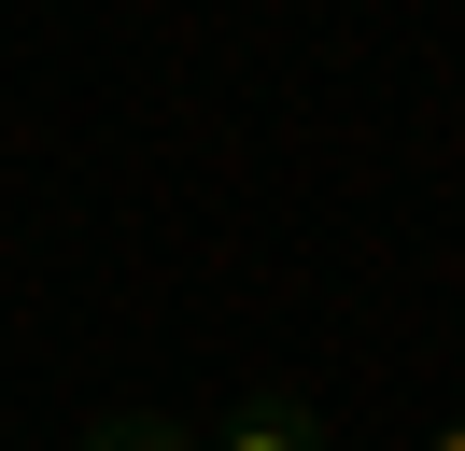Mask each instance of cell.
<instances>
[{
	"mask_svg": "<svg viewBox=\"0 0 465 451\" xmlns=\"http://www.w3.org/2000/svg\"><path fill=\"white\" fill-rule=\"evenodd\" d=\"M212 451H324V409H311L296 381H268V395H254V409H240Z\"/></svg>",
	"mask_w": 465,
	"mask_h": 451,
	"instance_id": "6da1fadb",
	"label": "cell"
},
{
	"mask_svg": "<svg viewBox=\"0 0 465 451\" xmlns=\"http://www.w3.org/2000/svg\"><path fill=\"white\" fill-rule=\"evenodd\" d=\"M71 451H212V437H198V423H170V409H99Z\"/></svg>",
	"mask_w": 465,
	"mask_h": 451,
	"instance_id": "7a4b0ae2",
	"label": "cell"
},
{
	"mask_svg": "<svg viewBox=\"0 0 465 451\" xmlns=\"http://www.w3.org/2000/svg\"><path fill=\"white\" fill-rule=\"evenodd\" d=\"M423 451H465V423H451V437H423Z\"/></svg>",
	"mask_w": 465,
	"mask_h": 451,
	"instance_id": "3957f363",
	"label": "cell"
}]
</instances>
